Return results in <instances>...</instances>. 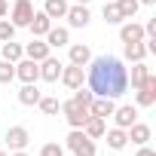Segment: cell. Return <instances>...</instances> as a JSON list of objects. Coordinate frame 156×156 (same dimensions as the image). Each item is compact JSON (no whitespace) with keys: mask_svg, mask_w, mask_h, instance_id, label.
<instances>
[{"mask_svg":"<svg viewBox=\"0 0 156 156\" xmlns=\"http://www.w3.org/2000/svg\"><path fill=\"white\" fill-rule=\"evenodd\" d=\"M89 89L95 98H119L129 89V67L122 64V58L113 55H98L89 64Z\"/></svg>","mask_w":156,"mask_h":156,"instance_id":"6da1fadb","label":"cell"},{"mask_svg":"<svg viewBox=\"0 0 156 156\" xmlns=\"http://www.w3.org/2000/svg\"><path fill=\"white\" fill-rule=\"evenodd\" d=\"M58 110L64 113V119H67V126H70V129H83V126H86V119L92 116L86 104H80V101H73V98L61 101V107H58Z\"/></svg>","mask_w":156,"mask_h":156,"instance_id":"7a4b0ae2","label":"cell"},{"mask_svg":"<svg viewBox=\"0 0 156 156\" xmlns=\"http://www.w3.org/2000/svg\"><path fill=\"white\" fill-rule=\"evenodd\" d=\"M67 150L73 153V156H95L98 150H95V141L83 132V129H70V135H67Z\"/></svg>","mask_w":156,"mask_h":156,"instance_id":"3957f363","label":"cell"},{"mask_svg":"<svg viewBox=\"0 0 156 156\" xmlns=\"http://www.w3.org/2000/svg\"><path fill=\"white\" fill-rule=\"evenodd\" d=\"M135 101H138V107H153L156 104V76L153 73L135 89Z\"/></svg>","mask_w":156,"mask_h":156,"instance_id":"277c9868","label":"cell"},{"mask_svg":"<svg viewBox=\"0 0 156 156\" xmlns=\"http://www.w3.org/2000/svg\"><path fill=\"white\" fill-rule=\"evenodd\" d=\"M16 76H19L22 83H37V80H40V61L19 58V61H16Z\"/></svg>","mask_w":156,"mask_h":156,"instance_id":"5b68a950","label":"cell"},{"mask_svg":"<svg viewBox=\"0 0 156 156\" xmlns=\"http://www.w3.org/2000/svg\"><path fill=\"white\" fill-rule=\"evenodd\" d=\"M31 16H34V3H31V0H16V3H12L9 19H12V25H16V28H28Z\"/></svg>","mask_w":156,"mask_h":156,"instance_id":"8992f818","label":"cell"},{"mask_svg":"<svg viewBox=\"0 0 156 156\" xmlns=\"http://www.w3.org/2000/svg\"><path fill=\"white\" fill-rule=\"evenodd\" d=\"M58 80H61L67 89H80V86H83V80H86V70H83L80 64H64Z\"/></svg>","mask_w":156,"mask_h":156,"instance_id":"52a82bcc","label":"cell"},{"mask_svg":"<svg viewBox=\"0 0 156 156\" xmlns=\"http://www.w3.org/2000/svg\"><path fill=\"white\" fill-rule=\"evenodd\" d=\"M67 25L70 28H86L89 22H92V12H89V6H83V3H73V6H67Z\"/></svg>","mask_w":156,"mask_h":156,"instance_id":"ba28073f","label":"cell"},{"mask_svg":"<svg viewBox=\"0 0 156 156\" xmlns=\"http://www.w3.org/2000/svg\"><path fill=\"white\" fill-rule=\"evenodd\" d=\"M61 61L58 58H52V55H46L43 61H40V80L43 83H58V76H61Z\"/></svg>","mask_w":156,"mask_h":156,"instance_id":"9c48e42d","label":"cell"},{"mask_svg":"<svg viewBox=\"0 0 156 156\" xmlns=\"http://www.w3.org/2000/svg\"><path fill=\"white\" fill-rule=\"evenodd\" d=\"M28 141H31V135H28L25 126H12V129H6V147H9V150H25Z\"/></svg>","mask_w":156,"mask_h":156,"instance_id":"30bf717a","label":"cell"},{"mask_svg":"<svg viewBox=\"0 0 156 156\" xmlns=\"http://www.w3.org/2000/svg\"><path fill=\"white\" fill-rule=\"evenodd\" d=\"M119 40H122V43H141V40H147V37H144V25H138V22H122V25H119Z\"/></svg>","mask_w":156,"mask_h":156,"instance_id":"8fae6325","label":"cell"},{"mask_svg":"<svg viewBox=\"0 0 156 156\" xmlns=\"http://www.w3.org/2000/svg\"><path fill=\"white\" fill-rule=\"evenodd\" d=\"M46 55H52V49H49V43H46L43 37H34V40L25 46V58H31V61H43Z\"/></svg>","mask_w":156,"mask_h":156,"instance_id":"7c38bea8","label":"cell"},{"mask_svg":"<svg viewBox=\"0 0 156 156\" xmlns=\"http://www.w3.org/2000/svg\"><path fill=\"white\" fill-rule=\"evenodd\" d=\"M113 110H116V98H92V104H89V113L101 116V119L113 116Z\"/></svg>","mask_w":156,"mask_h":156,"instance_id":"4fadbf2b","label":"cell"},{"mask_svg":"<svg viewBox=\"0 0 156 156\" xmlns=\"http://www.w3.org/2000/svg\"><path fill=\"white\" fill-rule=\"evenodd\" d=\"M28 28H31V34H34V37H46V31L52 28V19H49V16H46L43 9H40V12L34 9V16H31Z\"/></svg>","mask_w":156,"mask_h":156,"instance_id":"5bb4252c","label":"cell"},{"mask_svg":"<svg viewBox=\"0 0 156 156\" xmlns=\"http://www.w3.org/2000/svg\"><path fill=\"white\" fill-rule=\"evenodd\" d=\"M43 40L49 43V49H61V46H67V43H70V31H67V28H55V25H52V28L46 31V37H43Z\"/></svg>","mask_w":156,"mask_h":156,"instance_id":"9a60e30c","label":"cell"},{"mask_svg":"<svg viewBox=\"0 0 156 156\" xmlns=\"http://www.w3.org/2000/svg\"><path fill=\"white\" fill-rule=\"evenodd\" d=\"M113 119H116V129H129L132 122H138V107L122 104V107H116V110H113Z\"/></svg>","mask_w":156,"mask_h":156,"instance_id":"2e32d148","label":"cell"},{"mask_svg":"<svg viewBox=\"0 0 156 156\" xmlns=\"http://www.w3.org/2000/svg\"><path fill=\"white\" fill-rule=\"evenodd\" d=\"M40 89H37V83H22V89H19V104H25V107H37V101H40Z\"/></svg>","mask_w":156,"mask_h":156,"instance_id":"e0dca14e","label":"cell"},{"mask_svg":"<svg viewBox=\"0 0 156 156\" xmlns=\"http://www.w3.org/2000/svg\"><path fill=\"white\" fill-rule=\"evenodd\" d=\"M126 135H129V141H132L135 147H141V144L150 141V126H144V122H132V126L126 129Z\"/></svg>","mask_w":156,"mask_h":156,"instance_id":"ac0fdd59","label":"cell"},{"mask_svg":"<svg viewBox=\"0 0 156 156\" xmlns=\"http://www.w3.org/2000/svg\"><path fill=\"white\" fill-rule=\"evenodd\" d=\"M0 58L16 64L19 58H25V46H22V43H16V40H6L3 46H0Z\"/></svg>","mask_w":156,"mask_h":156,"instance_id":"d6986e66","label":"cell"},{"mask_svg":"<svg viewBox=\"0 0 156 156\" xmlns=\"http://www.w3.org/2000/svg\"><path fill=\"white\" fill-rule=\"evenodd\" d=\"M83 132H86L92 141H98V138H104V132H107V119H101V116H89L86 126H83Z\"/></svg>","mask_w":156,"mask_h":156,"instance_id":"ffe728a7","label":"cell"},{"mask_svg":"<svg viewBox=\"0 0 156 156\" xmlns=\"http://www.w3.org/2000/svg\"><path fill=\"white\" fill-rule=\"evenodd\" d=\"M89 61H92V49H89L86 43H73V46H70V64L86 67Z\"/></svg>","mask_w":156,"mask_h":156,"instance_id":"44dd1931","label":"cell"},{"mask_svg":"<svg viewBox=\"0 0 156 156\" xmlns=\"http://www.w3.org/2000/svg\"><path fill=\"white\" fill-rule=\"evenodd\" d=\"M122 55H126V61H144L150 52H147V43L141 40V43H126V49H122Z\"/></svg>","mask_w":156,"mask_h":156,"instance_id":"7402d4cb","label":"cell"},{"mask_svg":"<svg viewBox=\"0 0 156 156\" xmlns=\"http://www.w3.org/2000/svg\"><path fill=\"white\" fill-rule=\"evenodd\" d=\"M67 6H70L67 0H46V3H43V12L55 22V19H64V16H67Z\"/></svg>","mask_w":156,"mask_h":156,"instance_id":"603a6c76","label":"cell"},{"mask_svg":"<svg viewBox=\"0 0 156 156\" xmlns=\"http://www.w3.org/2000/svg\"><path fill=\"white\" fill-rule=\"evenodd\" d=\"M104 138H107V147H110V150H122V147L129 144L126 129H110V132H104Z\"/></svg>","mask_w":156,"mask_h":156,"instance_id":"cb8c5ba5","label":"cell"},{"mask_svg":"<svg viewBox=\"0 0 156 156\" xmlns=\"http://www.w3.org/2000/svg\"><path fill=\"white\" fill-rule=\"evenodd\" d=\"M147 76H150V67H147L144 61H135V64H132V73H129V83H132V89H138V86L147 80Z\"/></svg>","mask_w":156,"mask_h":156,"instance_id":"d4e9b609","label":"cell"},{"mask_svg":"<svg viewBox=\"0 0 156 156\" xmlns=\"http://www.w3.org/2000/svg\"><path fill=\"white\" fill-rule=\"evenodd\" d=\"M37 107H40V110H43L46 116H55L61 104H58V98H52V95H40V101H37Z\"/></svg>","mask_w":156,"mask_h":156,"instance_id":"484cf974","label":"cell"},{"mask_svg":"<svg viewBox=\"0 0 156 156\" xmlns=\"http://www.w3.org/2000/svg\"><path fill=\"white\" fill-rule=\"evenodd\" d=\"M113 3H116V9H119V16L122 19H135V12H138V0H113Z\"/></svg>","mask_w":156,"mask_h":156,"instance_id":"4316f807","label":"cell"},{"mask_svg":"<svg viewBox=\"0 0 156 156\" xmlns=\"http://www.w3.org/2000/svg\"><path fill=\"white\" fill-rule=\"evenodd\" d=\"M12 80H16V64L0 58V86H9Z\"/></svg>","mask_w":156,"mask_h":156,"instance_id":"83f0119b","label":"cell"},{"mask_svg":"<svg viewBox=\"0 0 156 156\" xmlns=\"http://www.w3.org/2000/svg\"><path fill=\"white\" fill-rule=\"evenodd\" d=\"M101 16H104V22L107 25H122L126 19L119 16V9H116V3H104V9H101Z\"/></svg>","mask_w":156,"mask_h":156,"instance_id":"f1b7e54d","label":"cell"},{"mask_svg":"<svg viewBox=\"0 0 156 156\" xmlns=\"http://www.w3.org/2000/svg\"><path fill=\"white\" fill-rule=\"evenodd\" d=\"M16 25L9 22V19H0V43H6V40H16Z\"/></svg>","mask_w":156,"mask_h":156,"instance_id":"f546056e","label":"cell"},{"mask_svg":"<svg viewBox=\"0 0 156 156\" xmlns=\"http://www.w3.org/2000/svg\"><path fill=\"white\" fill-rule=\"evenodd\" d=\"M92 98H95V95H92V89H89V86L73 89V101H80V104H86V107H89V104H92Z\"/></svg>","mask_w":156,"mask_h":156,"instance_id":"4dcf8cb0","label":"cell"},{"mask_svg":"<svg viewBox=\"0 0 156 156\" xmlns=\"http://www.w3.org/2000/svg\"><path fill=\"white\" fill-rule=\"evenodd\" d=\"M40 156H64V147H61V144H55V141H49V144H43Z\"/></svg>","mask_w":156,"mask_h":156,"instance_id":"1f68e13d","label":"cell"},{"mask_svg":"<svg viewBox=\"0 0 156 156\" xmlns=\"http://www.w3.org/2000/svg\"><path fill=\"white\" fill-rule=\"evenodd\" d=\"M135 156H156V150H150V147H147V144H141V147H138V153H135Z\"/></svg>","mask_w":156,"mask_h":156,"instance_id":"d6a6232c","label":"cell"},{"mask_svg":"<svg viewBox=\"0 0 156 156\" xmlns=\"http://www.w3.org/2000/svg\"><path fill=\"white\" fill-rule=\"evenodd\" d=\"M6 12H9V3H6V0H0V19H3Z\"/></svg>","mask_w":156,"mask_h":156,"instance_id":"836d02e7","label":"cell"},{"mask_svg":"<svg viewBox=\"0 0 156 156\" xmlns=\"http://www.w3.org/2000/svg\"><path fill=\"white\" fill-rule=\"evenodd\" d=\"M138 3H144V6H153V3H156V0H138Z\"/></svg>","mask_w":156,"mask_h":156,"instance_id":"e575fe53","label":"cell"},{"mask_svg":"<svg viewBox=\"0 0 156 156\" xmlns=\"http://www.w3.org/2000/svg\"><path fill=\"white\" fill-rule=\"evenodd\" d=\"M12 156H28V153L25 150H12Z\"/></svg>","mask_w":156,"mask_h":156,"instance_id":"d590c367","label":"cell"},{"mask_svg":"<svg viewBox=\"0 0 156 156\" xmlns=\"http://www.w3.org/2000/svg\"><path fill=\"white\" fill-rule=\"evenodd\" d=\"M73 3H83V6H89V3H92V0H73Z\"/></svg>","mask_w":156,"mask_h":156,"instance_id":"8d00e7d4","label":"cell"},{"mask_svg":"<svg viewBox=\"0 0 156 156\" xmlns=\"http://www.w3.org/2000/svg\"><path fill=\"white\" fill-rule=\"evenodd\" d=\"M0 156H6V153H3V150H0Z\"/></svg>","mask_w":156,"mask_h":156,"instance_id":"74e56055","label":"cell"}]
</instances>
